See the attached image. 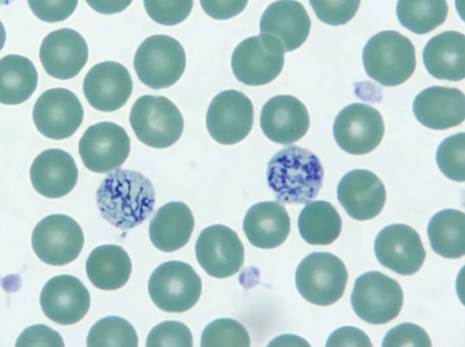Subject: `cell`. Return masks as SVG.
I'll return each mask as SVG.
<instances>
[{
	"instance_id": "cell-35",
	"label": "cell",
	"mask_w": 465,
	"mask_h": 347,
	"mask_svg": "<svg viewBox=\"0 0 465 347\" xmlns=\"http://www.w3.org/2000/svg\"><path fill=\"white\" fill-rule=\"evenodd\" d=\"M436 162L441 173L455 182L465 180V134L444 139L438 147Z\"/></svg>"
},
{
	"instance_id": "cell-4",
	"label": "cell",
	"mask_w": 465,
	"mask_h": 347,
	"mask_svg": "<svg viewBox=\"0 0 465 347\" xmlns=\"http://www.w3.org/2000/svg\"><path fill=\"white\" fill-rule=\"evenodd\" d=\"M130 124L140 142L153 148H167L175 144L183 131V118L167 97L145 94L132 106Z\"/></svg>"
},
{
	"instance_id": "cell-24",
	"label": "cell",
	"mask_w": 465,
	"mask_h": 347,
	"mask_svg": "<svg viewBox=\"0 0 465 347\" xmlns=\"http://www.w3.org/2000/svg\"><path fill=\"white\" fill-rule=\"evenodd\" d=\"M311 18L304 6L295 0L272 3L260 20V32L275 36L285 52L299 48L311 31Z\"/></svg>"
},
{
	"instance_id": "cell-34",
	"label": "cell",
	"mask_w": 465,
	"mask_h": 347,
	"mask_svg": "<svg viewBox=\"0 0 465 347\" xmlns=\"http://www.w3.org/2000/svg\"><path fill=\"white\" fill-rule=\"evenodd\" d=\"M251 339L245 327L238 321L221 318L210 322L203 331V347H248Z\"/></svg>"
},
{
	"instance_id": "cell-3",
	"label": "cell",
	"mask_w": 465,
	"mask_h": 347,
	"mask_svg": "<svg viewBox=\"0 0 465 347\" xmlns=\"http://www.w3.org/2000/svg\"><path fill=\"white\" fill-rule=\"evenodd\" d=\"M366 74L383 86L406 82L416 68L415 47L402 34L382 31L369 39L362 51Z\"/></svg>"
},
{
	"instance_id": "cell-19",
	"label": "cell",
	"mask_w": 465,
	"mask_h": 347,
	"mask_svg": "<svg viewBox=\"0 0 465 347\" xmlns=\"http://www.w3.org/2000/svg\"><path fill=\"white\" fill-rule=\"evenodd\" d=\"M39 58L49 75L68 80L76 76L85 65L88 46L80 33L71 28H62L44 38Z\"/></svg>"
},
{
	"instance_id": "cell-40",
	"label": "cell",
	"mask_w": 465,
	"mask_h": 347,
	"mask_svg": "<svg viewBox=\"0 0 465 347\" xmlns=\"http://www.w3.org/2000/svg\"><path fill=\"white\" fill-rule=\"evenodd\" d=\"M33 14L46 23L67 19L74 12L78 0H27Z\"/></svg>"
},
{
	"instance_id": "cell-17",
	"label": "cell",
	"mask_w": 465,
	"mask_h": 347,
	"mask_svg": "<svg viewBox=\"0 0 465 347\" xmlns=\"http://www.w3.org/2000/svg\"><path fill=\"white\" fill-rule=\"evenodd\" d=\"M84 94L89 104L102 112L123 107L133 92V81L127 68L114 61L94 65L83 83Z\"/></svg>"
},
{
	"instance_id": "cell-29",
	"label": "cell",
	"mask_w": 465,
	"mask_h": 347,
	"mask_svg": "<svg viewBox=\"0 0 465 347\" xmlns=\"http://www.w3.org/2000/svg\"><path fill=\"white\" fill-rule=\"evenodd\" d=\"M38 82L37 71L31 60L20 55L0 59V103L15 105L34 94Z\"/></svg>"
},
{
	"instance_id": "cell-37",
	"label": "cell",
	"mask_w": 465,
	"mask_h": 347,
	"mask_svg": "<svg viewBox=\"0 0 465 347\" xmlns=\"http://www.w3.org/2000/svg\"><path fill=\"white\" fill-rule=\"evenodd\" d=\"M193 0H143L149 17L163 25H175L190 15Z\"/></svg>"
},
{
	"instance_id": "cell-6",
	"label": "cell",
	"mask_w": 465,
	"mask_h": 347,
	"mask_svg": "<svg viewBox=\"0 0 465 347\" xmlns=\"http://www.w3.org/2000/svg\"><path fill=\"white\" fill-rule=\"evenodd\" d=\"M186 55L183 45L165 35L144 39L136 50L134 67L139 80L152 89L167 88L183 75Z\"/></svg>"
},
{
	"instance_id": "cell-15",
	"label": "cell",
	"mask_w": 465,
	"mask_h": 347,
	"mask_svg": "<svg viewBox=\"0 0 465 347\" xmlns=\"http://www.w3.org/2000/svg\"><path fill=\"white\" fill-rule=\"evenodd\" d=\"M196 259L212 277L227 278L240 271L244 248L238 234L223 224L204 228L195 243Z\"/></svg>"
},
{
	"instance_id": "cell-22",
	"label": "cell",
	"mask_w": 465,
	"mask_h": 347,
	"mask_svg": "<svg viewBox=\"0 0 465 347\" xmlns=\"http://www.w3.org/2000/svg\"><path fill=\"white\" fill-rule=\"evenodd\" d=\"M412 110L422 125L433 130H446L464 121L465 95L455 87L430 86L417 94Z\"/></svg>"
},
{
	"instance_id": "cell-28",
	"label": "cell",
	"mask_w": 465,
	"mask_h": 347,
	"mask_svg": "<svg viewBox=\"0 0 465 347\" xmlns=\"http://www.w3.org/2000/svg\"><path fill=\"white\" fill-rule=\"evenodd\" d=\"M85 270L94 287L104 291H114L128 282L132 262L123 247L104 244L91 252L86 260Z\"/></svg>"
},
{
	"instance_id": "cell-25",
	"label": "cell",
	"mask_w": 465,
	"mask_h": 347,
	"mask_svg": "<svg viewBox=\"0 0 465 347\" xmlns=\"http://www.w3.org/2000/svg\"><path fill=\"white\" fill-rule=\"evenodd\" d=\"M242 229L251 244L262 249H272L287 239L291 220L285 207L279 202H260L247 211Z\"/></svg>"
},
{
	"instance_id": "cell-7",
	"label": "cell",
	"mask_w": 465,
	"mask_h": 347,
	"mask_svg": "<svg viewBox=\"0 0 465 347\" xmlns=\"http://www.w3.org/2000/svg\"><path fill=\"white\" fill-rule=\"evenodd\" d=\"M153 303L166 312H183L193 308L202 292V281L194 269L180 261L160 264L148 281Z\"/></svg>"
},
{
	"instance_id": "cell-11",
	"label": "cell",
	"mask_w": 465,
	"mask_h": 347,
	"mask_svg": "<svg viewBox=\"0 0 465 347\" xmlns=\"http://www.w3.org/2000/svg\"><path fill=\"white\" fill-rule=\"evenodd\" d=\"M384 122L374 107L361 103L345 106L332 127L334 139L344 152L361 155L373 151L384 135Z\"/></svg>"
},
{
	"instance_id": "cell-10",
	"label": "cell",
	"mask_w": 465,
	"mask_h": 347,
	"mask_svg": "<svg viewBox=\"0 0 465 347\" xmlns=\"http://www.w3.org/2000/svg\"><path fill=\"white\" fill-rule=\"evenodd\" d=\"M84 243L78 223L65 214H51L42 219L32 233V247L36 256L50 265H64L75 260Z\"/></svg>"
},
{
	"instance_id": "cell-46",
	"label": "cell",
	"mask_w": 465,
	"mask_h": 347,
	"mask_svg": "<svg viewBox=\"0 0 465 347\" xmlns=\"http://www.w3.org/2000/svg\"><path fill=\"white\" fill-rule=\"evenodd\" d=\"M14 0H0V5H6L13 2Z\"/></svg>"
},
{
	"instance_id": "cell-5",
	"label": "cell",
	"mask_w": 465,
	"mask_h": 347,
	"mask_svg": "<svg viewBox=\"0 0 465 347\" xmlns=\"http://www.w3.org/2000/svg\"><path fill=\"white\" fill-rule=\"evenodd\" d=\"M348 272L343 262L327 252H313L299 263L295 283L307 302L328 306L339 301L345 291Z\"/></svg>"
},
{
	"instance_id": "cell-30",
	"label": "cell",
	"mask_w": 465,
	"mask_h": 347,
	"mask_svg": "<svg viewBox=\"0 0 465 347\" xmlns=\"http://www.w3.org/2000/svg\"><path fill=\"white\" fill-rule=\"evenodd\" d=\"M427 233L432 250L444 258L458 259L465 254V214L444 209L429 222Z\"/></svg>"
},
{
	"instance_id": "cell-21",
	"label": "cell",
	"mask_w": 465,
	"mask_h": 347,
	"mask_svg": "<svg viewBox=\"0 0 465 347\" xmlns=\"http://www.w3.org/2000/svg\"><path fill=\"white\" fill-rule=\"evenodd\" d=\"M260 126L264 135L280 144H291L302 138L310 126L306 106L295 96L280 94L262 108Z\"/></svg>"
},
{
	"instance_id": "cell-32",
	"label": "cell",
	"mask_w": 465,
	"mask_h": 347,
	"mask_svg": "<svg viewBox=\"0 0 465 347\" xmlns=\"http://www.w3.org/2000/svg\"><path fill=\"white\" fill-rule=\"evenodd\" d=\"M447 0H398L401 25L417 35H425L441 25L448 15Z\"/></svg>"
},
{
	"instance_id": "cell-26",
	"label": "cell",
	"mask_w": 465,
	"mask_h": 347,
	"mask_svg": "<svg viewBox=\"0 0 465 347\" xmlns=\"http://www.w3.org/2000/svg\"><path fill=\"white\" fill-rule=\"evenodd\" d=\"M423 64L440 80L458 82L465 77V35L446 31L433 36L423 49Z\"/></svg>"
},
{
	"instance_id": "cell-27",
	"label": "cell",
	"mask_w": 465,
	"mask_h": 347,
	"mask_svg": "<svg viewBox=\"0 0 465 347\" xmlns=\"http://www.w3.org/2000/svg\"><path fill=\"white\" fill-rule=\"evenodd\" d=\"M194 218L183 202H170L161 206L149 224V237L160 251L171 253L183 247L192 235Z\"/></svg>"
},
{
	"instance_id": "cell-36",
	"label": "cell",
	"mask_w": 465,
	"mask_h": 347,
	"mask_svg": "<svg viewBox=\"0 0 465 347\" xmlns=\"http://www.w3.org/2000/svg\"><path fill=\"white\" fill-rule=\"evenodd\" d=\"M193 334L181 322L165 321L154 326L146 339L147 347H192Z\"/></svg>"
},
{
	"instance_id": "cell-9",
	"label": "cell",
	"mask_w": 465,
	"mask_h": 347,
	"mask_svg": "<svg viewBox=\"0 0 465 347\" xmlns=\"http://www.w3.org/2000/svg\"><path fill=\"white\" fill-rule=\"evenodd\" d=\"M356 315L371 324H384L395 319L403 304L400 283L377 271L360 275L351 296Z\"/></svg>"
},
{
	"instance_id": "cell-18",
	"label": "cell",
	"mask_w": 465,
	"mask_h": 347,
	"mask_svg": "<svg viewBox=\"0 0 465 347\" xmlns=\"http://www.w3.org/2000/svg\"><path fill=\"white\" fill-rule=\"evenodd\" d=\"M40 305L45 315L62 325L78 322L90 307L87 288L76 277L58 275L44 285L40 293Z\"/></svg>"
},
{
	"instance_id": "cell-39",
	"label": "cell",
	"mask_w": 465,
	"mask_h": 347,
	"mask_svg": "<svg viewBox=\"0 0 465 347\" xmlns=\"http://www.w3.org/2000/svg\"><path fill=\"white\" fill-rule=\"evenodd\" d=\"M383 347H430L431 341L426 331L420 326L403 322L391 329L385 335Z\"/></svg>"
},
{
	"instance_id": "cell-42",
	"label": "cell",
	"mask_w": 465,
	"mask_h": 347,
	"mask_svg": "<svg viewBox=\"0 0 465 347\" xmlns=\"http://www.w3.org/2000/svg\"><path fill=\"white\" fill-rule=\"evenodd\" d=\"M249 0H200L203 10L216 20L230 19L246 7Z\"/></svg>"
},
{
	"instance_id": "cell-12",
	"label": "cell",
	"mask_w": 465,
	"mask_h": 347,
	"mask_svg": "<svg viewBox=\"0 0 465 347\" xmlns=\"http://www.w3.org/2000/svg\"><path fill=\"white\" fill-rule=\"evenodd\" d=\"M131 142L126 131L112 122L89 126L79 140L78 151L84 166L98 174L118 169L127 159Z\"/></svg>"
},
{
	"instance_id": "cell-33",
	"label": "cell",
	"mask_w": 465,
	"mask_h": 347,
	"mask_svg": "<svg viewBox=\"0 0 465 347\" xmlns=\"http://www.w3.org/2000/svg\"><path fill=\"white\" fill-rule=\"evenodd\" d=\"M89 347H137L138 336L133 325L119 316L97 321L86 339Z\"/></svg>"
},
{
	"instance_id": "cell-1",
	"label": "cell",
	"mask_w": 465,
	"mask_h": 347,
	"mask_svg": "<svg viewBox=\"0 0 465 347\" xmlns=\"http://www.w3.org/2000/svg\"><path fill=\"white\" fill-rule=\"evenodd\" d=\"M155 192L152 182L134 170L116 169L108 174L96 191L102 217L121 229H132L152 213Z\"/></svg>"
},
{
	"instance_id": "cell-41",
	"label": "cell",
	"mask_w": 465,
	"mask_h": 347,
	"mask_svg": "<svg viewBox=\"0 0 465 347\" xmlns=\"http://www.w3.org/2000/svg\"><path fill=\"white\" fill-rule=\"evenodd\" d=\"M15 345L63 347L64 341L58 332L44 324L25 328L16 340Z\"/></svg>"
},
{
	"instance_id": "cell-16",
	"label": "cell",
	"mask_w": 465,
	"mask_h": 347,
	"mask_svg": "<svg viewBox=\"0 0 465 347\" xmlns=\"http://www.w3.org/2000/svg\"><path fill=\"white\" fill-rule=\"evenodd\" d=\"M374 253L382 266L403 276L416 273L426 257L417 231L401 223L388 225L378 233Z\"/></svg>"
},
{
	"instance_id": "cell-23",
	"label": "cell",
	"mask_w": 465,
	"mask_h": 347,
	"mask_svg": "<svg viewBox=\"0 0 465 347\" xmlns=\"http://www.w3.org/2000/svg\"><path fill=\"white\" fill-rule=\"evenodd\" d=\"M78 179V168L67 152L51 148L40 153L30 168V180L41 195L56 199L69 193Z\"/></svg>"
},
{
	"instance_id": "cell-43",
	"label": "cell",
	"mask_w": 465,
	"mask_h": 347,
	"mask_svg": "<svg viewBox=\"0 0 465 347\" xmlns=\"http://www.w3.org/2000/svg\"><path fill=\"white\" fill-rule=\"evenodd\" d=\"M328 347L360 346L371 347L372 343L367 334L353 326H344L334 331L326 342Z\"/></svg>"
},
{
	"instance_id": "cell-2",
	"label": "cell",
	"mask_w": 465,
	"mask_h": 347,
	"mask_svg": "<svg viewBox=\"0 0 465 347\" xmlns=\"http://www.w3.org/2000/svg\"><path fill=\"white\" fill-rule=\"evenodd\" d=\"M324 171L320 159L310 150L288 145L267 164L269 188L281 203L302 204L313 200L322 186Z\"/></svg>"
},
{
	"instance_id": "cell-38",
	"label": "cell",
	"mask_w": 465,
	"mask_h": 347,
	"mask_svg": "<svg viewBox=\"0 0 465 347\" xmlns=\"http://www.w3.org/2000/svg\"><path fill=\"white\" fill-rule=\"evenodd\" d=\"M320 21L330 25H341L356 15L361 0H309Z\"/></svg>"
},
{
	"instance_id": "cell-44",
	"label": "cell",
	"mask_w": 465,
	"mask_h": 347,
	"mask_svg": "<svg viewBox=\"0 0 465 347\" xmlns=\"http://www.w3.org/2000/svg\"><path fill=\"white\" fill-rule=\"evenodd\" d=\"M88 5L97 13L113 15L125 10L133 0H85Z\"/></svg>"
},
{
	"instance_id": "cell-14",
	"label": "cell",
	"mask_w": 465,
	"mask_h": 347,
	"mask_svg": "<svg viewBox=\"0 0 465 347\" xmlns=\"http://www.w3.org/2000/svg\"><path fill=\"white\" fill-rule=\"evenodd\" d=\"M84 119L83 105L72 91L51 88L45 91L33 108L35 127L44 136L63 140L72 136Z\"/></svg>"
},
{
	"instance_id": "cell-13",
	"label": "cell",
	"mask_w": 465,
	"mask_h": 347,
	"mask_svg": "<svg viewBox=\"0 0 465 347\" xmlns=\"http://www.w3.org/2000/svg\"><path fill=\"white\" fill-rule=\"evenodd\" d=\"M252 124V103L240 91L230 89L219 93L207 109V131L214 141L224 145L242 141Z\"/></svg>"
},
{
	"instance_id": "cell-20",
	"label": "cell",
	"mask_w": 465,
	"mask_h": 347,
	"mask_svg": "<svg viewBox=\"0 0 465 347\" xmlns=\"http://www.w3.org/2000/svg\"><path fill=\"white\" fill-rule=\"evenodd\" d=\"M337 198L349 216L358 221H367L382 211L386 190L381 180L372 172L354 169L339 182Z\"/></svg>"
},
{
	"instance_id": "cell-45",
	"label": "cell",
	"mask_w": 465,
	"mask_h": 347,
	"mask_svg": "<svg viewBox=\"0 0 465 347\" xmlns=\"http://www.w3.org/2000/svg\"><path fill=\"white\" fill-rule=\"evenodd\" d=\"M5 38H6L5 29L4 25L2 24V22L0 21V51L2 50V48L5 45Z\"/></svg>"
},
{
	"instance_id": "cell-8",
	"label": "cell",
	"mask_w": 465,
	"mask_h": 347,
	"mask_svg": "<svg viewBox=\"0 0 465 347\" xmlns=\"http://www.w3.org/2000/svg\"><path fill=\"white\" fill-rule=\"evenodd\" d=\"M284 48L278 38L261 33L242 41L234 49L231 65L236 79L247 85L271 83L282 72Z\"/></svg>"
},
{
	"instance_id": "cell-31",
	"label": "cell",
	"mask_w": 465,
	"mask_h": 347,
	"mask_svg": "<svg viewBox=\"0 0 465 347\" xmlns=\"http://www.w3.org/2000/svg\"><path fill=\"white\" fill-rule=\"evenodd\" d=\"M302 238L312 245L332 243L341 231V218L334 206L326 201H310L298 217Z\"/></svg>"
}]
</instances>
